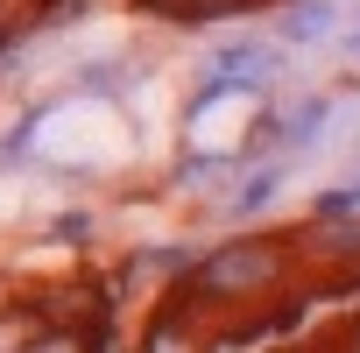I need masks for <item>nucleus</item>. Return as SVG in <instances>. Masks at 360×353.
I'll return each mask as SVG.
<instances>
[{"label":"nucleus","mask_w":360,"mask_h":353,"mask_svg":"<svg viewBox=\"0 0 360 353\" xmlns=\"http://www.w3.org/2000/svg\"><path fill=\"white\" fill-rule=\"evenodd\" d=\"M29 353H85V346H78V339H71V332H43V339H36V346H29Z\"/></svg>","instance_id":"f257e3e1"}]
</instances>
